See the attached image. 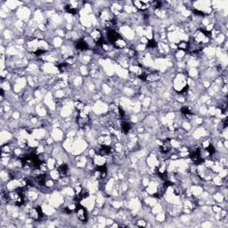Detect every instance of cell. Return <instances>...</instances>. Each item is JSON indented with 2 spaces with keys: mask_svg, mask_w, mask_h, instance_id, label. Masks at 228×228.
<instances>
[{
  "mask_svg": "<svg viewBox=\"0 0 228 228\" xmlns=\"http://www.w3.org/2000/svg\"><path fill=\"white\" fill-rule=\"evenodd\" d=\"M75 212L78 216V218L82 221V222H87L88 220V211L87 209L81 206L80 204H77L76 205V209H75Z\"/></svg>",
  "mask_w": 228,
  "mask_h": 228,
  "instance_id": "1",
  "label": "cell"
},
{
  "mask_svg": "<svg viewBox=\"0 0 228 228\" xmlns=\"http://www.w3.org/2000/svg\"><path fill=\"white\" fill-rule=\"evenodd\" d=\"M30 215L33 219H39V218H43V211H42L41 207L36 206V207L32 208L30 211Z\"/></svg>",
  "mask_w": 228,
  "mask_h": 228,
  "instance_id": "2",
  "label": "cell"
},
{
  "mask_svg": "<svg viewBox=\"0 0 228 228\" xmlns=\"http://www.w3.org/2000/svg\"><path fill=\"white\" fill-rule=\"evenodd\" d=\"M107 38H108V39H109V41L110 42H111V43H115L118 39H121V36L116 31V30H109L108 31V34H107Z\"/></svg>",
  "mask_w": 228,
  "mask_h": 228,
  "instance_id": "3",
  "label": "cell"
},
{
  "mask_svg": "<svg viewBox=\"0 0 228 228\" xmlns=\"http://www.w3.org/2000/svg\"><path fill=\"white\" fill-rule=\"evenodd\" d=\"M160 151L163 154H168L171 151V144L169 143V140H166L162 143L160 146Z\"/></svg>",
  "mask_w": 228,
  "mask_h": 228,
  "instance_id": "4",
  "label": "cell"
},
{
  "mask_svg": "<svg viewBox=\"0 0 228 228\" xmlns=\"http://www.w3.org/2000/svg\"><path fill=\"white\" fill-rule=\"evenodd\" d=\"M68 170H69V168H68L67 164H65V163L60 165V166L58 167V169H57V171H58L59 176H60L61 177H65L66 175H67V173H68Z\"/></svg>",
  "mask_w": 228,
  "mask_h": 228,
  "instance_id": "5",
  "label": "cell"
},
{
  "mask_svg": "<svg viewBox=\"0 0 228 228\" xmlns=\"http://www.w3.org/2000/svg\"><path fill=\"white\" fill-rule=\"evenodd\" d=\"M76 48L79 51H86L88 49V44L84 39H79L76 43Z\"/></svg>",
  "mask_w": 228,
  "mask_h": 228,
  "instance_id": "6",
  "label": "cell"
},
{
  "mask_svg": "<svg viewBox=\"0 0 228 228\" xmlns=\"http://www.w3.org/2000/svg\"><path fill=\"white\" fill-rule=\"evenodd\" d=\"M134 4L137 9L141 11H144L149 7V3L144 1H134Z\"/></svg>",
  "mask_w": 228,
  "mask_h": 228,
  "instance_id": "7",
  "label": "cell"
},
{
  "mask_svg": "<svg viewBox=\"0 0 228 228\" xmlns=\"http://www.w3.org/2000/svg\"><path fill=\"white\" fill-rule=\"evenodd\" d=\"M91 37H92V39H93L94 41H96V42H98L99 40H101L102 39H103V38H102V36L101 31H100L99 30H96V29H94V30H92Z\"/></svg>",
  "mask_w": 228,
  "mask_h": 228,
  "instance_id": "8",
  "label": "cell"
},
{
  "mask_svg": "<svg viewBox=\"0 0 228 228\" xmlns=\"http://www.w3.org/2000/svg\"><path fill=\"white\" fill-rule=\"evenodd\" d=\"M120 128L121 130L124 132V133H128V131L130 130L131 128V126L130 124L128 123V121H121L120 122Z\"/></svg>",
  "mask_w": 228,
  "mask_h": 228,
  "instance_id": "9",
  "label": "cell"
},
{
  "mask_svg": "<svg viewBox=\"0 0 228 228\" xmlns=\"http://www.w3.org/2000/svg\"><path fill=\"white\" fill-rule=\"evenodd\" d=\"M181 111H182V113L185 117L190 118L192 116V111H191V110L188 107H183L182 109H181Z\"/></svg>",
  "mask_w": 228,
  "mask_h": 228,
  "instance_id": "10",
  "label": "cell"
},
{
  "mask_svg": "<svg viewBox=\"0 0 228 228\" xmlns=\"http://www.w3.org/2000/svg\"><path fill=\"white\" fill-rule=\"evenodd\" d=\"M146 46L148 48H155L157 46V43H156V41L154 39H150V40L147 41Z\"/></svg>",
  "mask_w": 228,
  "mask_h": 228,
  "instance_id": "11",
  "label": "cell"
},
{
  "mask_svg": "<svg viewBox=\"0 0 228 228\" xmlns=\"http://www.w3.org/2000/svg\"><path fill=\"white\" fill-rule=\"evenodd\" d=\"M177 47L180 50H187L188 47H189V43H187V42H181V43H179L177 45Z\"/></svg>",
  "mask_w": 228,
  "mask_h": 228,
  "instance_id": "12",
  "label": "cell"
},
{
  "mask_svg": "<svg viewBox=\"0 0 228 228\" xmlns=\"http://www.w3.org/2000/svg\"><path fill=\"white\" fill-rule=\"evenodd\" d=\"M75 106H76V108H77L79 111H82V110L84 109V107H85V106H84V104H83L81 102H79V101L75 102Z\"/></svg>",
  "mask_w": 228,
  "mask_h": 228,
  "instance_id": "13",
  "label": "cell"
},
{
  "mask_svg": "<svg viewBox=\"0 0 228 228\" xmlns=\"http://www.w3.org/2000/svg\"><path fill=\"white\" fill-rule=\"evenodd\" d=\"M137 226H138V227H145V226H146V223H145V221H143V220H139V221H137Z\"/></svg>",
  "mask_w": 228,
  "mask_h": 228,
  "instance_id": "14",
  "label": "cell"
}]
</instances>
